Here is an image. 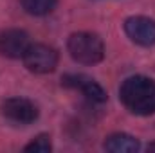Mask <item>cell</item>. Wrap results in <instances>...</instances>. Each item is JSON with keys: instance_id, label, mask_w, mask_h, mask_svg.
Instances as JSON below:
<instances>
[{"instance_id": "9c48e42d", "label": "cell", "mask_w": 155, "mask_h": 153, "mask_svg": "<svg viewBox=\"0 0 155 153\" xmlns=\"http://www.w3.org/2000/svg\"><path fill=\"white\" fill-rule=\"evenodd\" d=\"M20 4L25 13L33 16H45L56 7L58 0H20Z\"/></svg>"}, {"instance_id": "5b68a950", "label": "cell", "mask_w": 155, "mask_h": 153, "mask_svg": "<svg viewBox=\"0 0 155 153\" xmlns=\"http://www.w3.org/2000/svg\"><path fill=\"white\" fill-rule=\"evenodd\" d=\"M124 33L134 43L152 47L155 45V20L148 16H130L124 22Z\"/></svg>"}, {"instance_id": "6da1fadb", "label": "cell", "mask_w": 155, "mask_h": 153, "mask_svg": "<svg viewBox=\"0 0 155 153\" xmlns=\"http://www.w3.org/2000/svg\"><path fill=\"white\" fill-rule=\"evenodd\" d=\"M119 99L135 115L155 114V81L146 76L126 77L119 88Z\"/></svg>"}, {"instance_id": "7a4b0ae2", "label": "cell", "mask_w": 155, "mask_h": 153, "mask_svg": "<svg viewBox=\"0 0 155 153\" xmlns=\"http://www.w3.org/2000/svg\"><path fill=\"white\" fill-rule=\"evenodd\" d=\"M69 54L81 65H96L105 58V45L94 33H74L67 41Z\"/></svg>"}, {"instance_id": "ba28073f", "label": "cell", "mask_w": 155, "mask_h": 153, "mask_svg": "<svg viewBox=\"0 0 155 153\" xmlns=\"http://www.w3.org/2000/svg\"><path fill=\"white\" fill-rule=\"evenodd\" d=\"M105 150L112 153H135L141 144L135 137L128 135V133H112L107 137L105 141Z\"/></svg>"}, {"instance_id": "30bf717a", "label": "cell", "mask_w": 155, "mask_h": 153, "mask_svg": "<svg viewBox=\"0 0 155 153\" xmlns=\"http://www.w3.org/2000/svg\"><path fill=\"white\" fill-rule=\"evenodd\" d=\"M25 151H35V153H49L52 150V144H51V137L49 135H38L35 141H31L25 148Z\"/></svg>"}, {"instance_id": "8fae6325", "label": "cell", "mask_w": 155, "mask_h": 153, "mask_svg": "<svg viewBox=\"0 0 155 153\" xmlns=\"http://www.w3.org/2000/svg\"><path fill=\"white\" fill-rule=\"evenodd\" d=\"M148 151H155V142H152V144L148 146Z\"/></svg>"}, {"instance_id": "3957f363", "label": "cell", "mask_w": 155, "mask_h": 153, "mask_svg": "<svg viewBox=\"0 0 155 153\" xmlns=\"http://www.w3.org/2000/svg\"><path fill=\"white\" fill-rule=\"evenodd\" d=\"M24 65L35 74H49L58 65V52L45 43H31L24 54Z\"/></svg>"}, {"instance_id": "277c9868", "label": "cell", "mask_w": 155, "mask_h": 153, "mask_svg": "<svg viewBox=\"0 0 155 153\" xmlns=\"http://www.w3.org/2000/svg\"><path fill=\"white\" fill-rule=\"evenodd\" d=\"M2 115L15 124H31L38 119V108L25 97H9L2 103Z\"/></svg>"}, {"instance_id": "8992f818", "label": "cell", "mask_w": 155, "mask_h": 153, "mask_svg": "<svg viewBox=\"0 0 155 153\" xmlns=\"http://www.w3.org/2000/svg\"><path fill=\"white\" fill-rule=\"evenodd\" d=\"M61 85L67 88L79 90L92 103H105L107 101V92L103 90V86L85 74H65L61 77Z\"/></svg>"}, {"instance_id": "52a82bcc", "label": "cell", "mask_w": 155, "mask_h": 153, "mask_svg": "<svg viewBox=\"0 0 155 153\" xmlns=\"http://www.w3.org/2000/svg\"><path fill=\"white\" fill-rule=\"evenodd\" d=\"M29 45H31L29 34L22 29H7L0 33V56L11 60L24 58Z\"/></svg>"}]
</instances>
